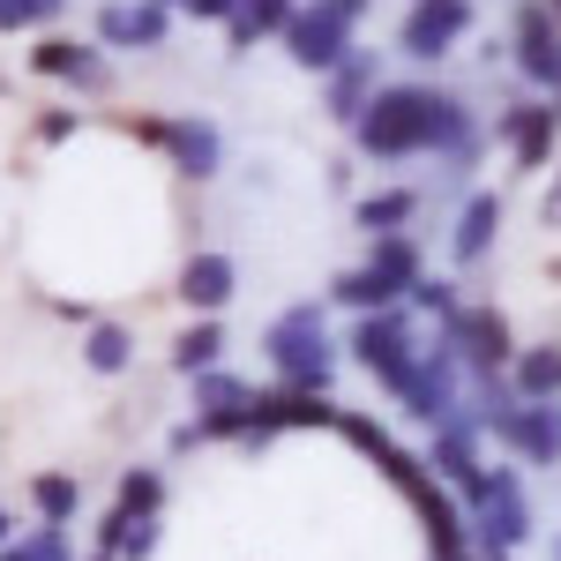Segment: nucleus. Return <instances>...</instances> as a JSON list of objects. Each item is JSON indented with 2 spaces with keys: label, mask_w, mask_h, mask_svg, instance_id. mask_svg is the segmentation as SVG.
Segmentation results:
<instances>
[{
  "label": "nucleus",
  "mask_w": 561,
  "mask_h": 561,
  "mask_svg": "<svg viewBox=\"0 0 561 561\" xmlns=\"http://www.w3.org/2000/svg\"><path fill=\"white\" fill-rule=\"evenodd\" d=\"M359 150L367 158H404V150H449L457 158V173H465V158H472V113H465V98H442V90H382L367 113H359Z\"/></svg>",
  "instance_id": "obj_1"
},
{
  "label": "nucleus",
  "mask_w": 561,
  "mask_h": 561,
  "mask_svg": "<svg viewBox=\"0 0 561 561\" xmlns=\"http://www.w3.org/2000/svg\"><path fill=\"white\" fill-rule=\"evenodd\" d=\"M270 367H277V382L300 389V397H330V375H337V352H330V330H322V307H285L277 322H270Z\"/></svg>",
  "instance_id": "obj_2"
},
{
  "label": "nucleus",
  "mask_w": 561,
  "mask_h": 561,
  "mask_svg": "<svg viewBox=\"0 0 561 561\" xmlns=\"http://www.w3.org/2000/svg\"><path fill=\"white\" fill-rule=\"evenodd\" d=\"M465 494H472V524H479V554L494 561H510L524 547V539H531V510H524V479L510 472V465H502V472H479L472 486H465Z\"/></svg>",
  "instance_id": "obj_3"
},
{
  "label": "nucleus",
  "mask_w": 561,
  "mask_h": 561,
  "mask_svg": "<svg viewBox=\"0 0 561 561\" xmlns=\"http://www.w3.org/2000/svg\"><path fill=\"white\" fill-rule=\"evenodd\" d=\"M457 352L434 345L427 359H412V375L397 382V404H404V420H420V427H449L457 420Z\"/></svg>",
  "instance_id": "obj_4"
},
{
  "label": "nucleus",
  "mask_w": 561,
  "mask_h": 561,
  "mask_svg": "<svg viewBox=\"0 0 561 561\" xmlns=\"http://www.w3.org/2000/svg\"><path fill=\"white\" fill-rule=\"evenodd\" d=\"M359 8H367V0H314L307 15H293V23H285L293 60H300V68H337V60H345L352 23H359Z\"/></svg>",
  "instance_id": "obj_5"
},
{
  "label": "nucleus",
  "mask_w": 561,
  "mask_h": 561,
  "mask_svg": "<svg viewBox=\"0 0 561 561\" xmlns=\"http://www.w3.org/2000/svg\"><path fill=\"white\" fill-rule=\"evenodd\" d=\"M352 359H359L375 382L397 389L404 375H412V359H420V352H412V322H404L397 307H382V314H359V330H352Z\"/></svg>",
  "instance_id": "obj_6"
},
{
  "label": "nucleus",
  "mask_w": 561,
  "mask_h": 561,
  "mask_svg": "<svg viewBox=\"0 0 561 561\" xmlns=\"http://www.w3.org/2000/svg\"><path fill=\"white\" fill-rule=\"evenodd\" d=\"M486 434L502 449H517L524 465H561V412L554 404H510V412L486 420Z\"/></svg>",
  "instance_id": "obj_7"
},
{
  "label": "nucleus",
  "mask_w": 561,
  "mask_h": 561,
  "mask_svg": "<svg viewBox=\"0 0 561 561\" xmlns=\"http://www.w3.org/2000/svg\"><path fill=\"white\" fill-rule=\"evenodd\" d=\"M442 345L457 359H472V375H502L510 367V322L494 307H457V322L442 330Z\"/></svg>",
  "instance_id": "obj_8"
},
{
  "label": "nucleus",
  "mask_w": 561,
  "mask_h": 561,
  "mask_svg": "<svg viewBox=\"0 0 561 561\" xmlns=\"http://www.w3.org/2000/svg\"><path fill=\"white\" fill-rule=\"evenodd\" d=\"M465 31H472V0H412V15H404V53H412V60H442Z\"/></svg>",
  "instance_id": "obj_9"
},
{
  "label": "nucleus",
  "mask_w": 561,
  "mask_h": 561,
  "mask_svg": "<svg viewBox=\"0 0 561 561\" xmlns=\"http://www.w3.org/2000/svg\"><path fill=\"white\" fill-rule=\"evenodd\" d=\"M517 68L531 83H561V23L547 8H524L517 15Z\"/></svg>",
  "instance_id": "obj_10"
},
{
  "label": "nucleus",
  "mask_w": 561,
  "mask_h": 561,
  "mask_svg": "<svg viewBox=\"0 0 561 561\" xmlns=\"http://www.w3.org/2000/svg\"><path fill=\"white\" fill-rule=\"evenodd\" d=\"M232 285H240L232 255H195L187 270H180V300H187V307H203V314H217V307L232 300Z\"/></svg>",
  "instance_id": "obj_11"
},
{
  "label": "nucleus",
  "mask_w": 561,
  "mask_h": 561,
  "mask_svg": "<svg viewBox=\"0 0 561 561\" xmlns=\"http://www.w3.org/2000/svg\"><path fill=\"white\" fill-rule=\"evenodd\" d=\"M510 397H517V404H554V397H561V352L554 345L517 352V367H510Z\"/></svg>",
  "instance_id": "obj_12"
},
{
  "label": "nucleus",
  "mask_w": 561,
  "mask_h": 561,
  "mask_svg": "<svg viewBox=\"0 0 561 561\" xmlns=\"http://www.w3.org/2000/svg\"><path fill=\"white\" fill-rule=\"evenodd\" d=\"M427 465L442 479H457V486H472L479 479V427H465V420H449V427H434V449Z\"/></svg>",
  "instance_id": "obj_13"
},
{
  "label": "nucleus",
  "mask_w": 561,
  "mask_h": 561,
  "mask_svg": "<svg viewBox=\"0 0 561 561\" xmlns=\"http://www.w3.org/2000/svg\"><path fill=\"white\" fill-rule=\"evenodd\" d=\"M98 38L105 45H135V53H150V45H165V8H105L98 15Z\"/></svg>",
  "instance_id": "obj_14"
},
{
  "label": "nucleus",
  "mask_w": 561,
  "mask_h": 561,
  "mask_svg": "<svg viewBox=\"0 0 561 561\" xmlns=\"http://www.w3.org/2000/svg\"><path fill=\"white\" fill-rule=\"evenodd\" d=\"M359 270H367V277H375V285H382L389 300H404V293H412V285H420V248H412V240H404V232H397V240H375V255L359 262Z\"/></svg>",
  "instance_id": "obj_15"
},
{
  "label": "nucleus",
  "mask_w": 561,
  "mask_h": 561,
  "mask_svg": "<svg viewBox=\"0 0 561 561\" xmlns=\"http://www.w3.org/2000/svg\"><path fill=\"white\" fill-rule=\"evenodd\" d=\"M494 232H502V195H472V203H465V217H457V240H449V255L472 270V262L494 248Z\"/></svg>",
  "instance_id": "obj_16"
},
{
  "label": "nucleus",
  "mask_w": 561,
  "mask_h": 561,
  "mask_svg": "<svg viewBox=\"0 0 561 561\" xmlns=\"http://www.w3.org/2000/svg\"><path fill=\"white\" fill-rule=\"evenodd\" d=\"M412 210H420V195H412V187H382V195H367V203H359V232H367V240H397Z\"/></svg>",
  "instance_id": "obj_17"
},
{
  "label": "nucleus",
  "mask_w": 561,
  "mask_h": 561,
  "mask_svg": "<svg viewBox=\"0 0 561 561\" xmlns=\"http://www.w3.org/2000/svg\"><path fill=\"white\" fill-rule=\"evenodd\" d=\"M367 90H375V60L367 53H345L337 60V83H330V113L337 121H359L367 113Z\"/></svg>",
  "instance_id": "obj_18"
},
{
  "label": "nucleus",
  "mask_w": 561,
  "mask_h": 561,
  "mask_svg": "<svg viewBox=\"0 0 561 561\" xmlns=\"http://www.w3.org/2000/svg\"><path fill=\"white\" fill-rule=\"evenodd\" d=\"M31 502H38V517L53 524V531H68L76 510H83V486H76L68 472H38V479H31Z\"/></svg>",
  "instance_id": "obj_19"
},
{
  "label": "nucleus",
  "mask_w": 561,
  "mask_h": 561,
  "mask_svg": "<svg viewBox=\"0 0 561 561\" xmlns=\"http://www.w3.org/2000/svg\"><path fill=\"white\" fill-rule=\"evenodd\" d=\"M293 23V0H232V53H248L262 31H285Z\"/></svg>",
  "instance_id": "obj_20"
},
{
  "label": "nucleus",
  "mask_w": 561,
  "mask_h": 561,
  "mask_svg": "<svg viewBox=\"0 0 561 561\" xmlns=\"http://www.w3.org/2000/svg\"><path fill=\"white\" fill-rule=\"evenodd\" d=\"M165 142L180 150V173H195V180H210V173H217V158H225V142H217L210 121H187V128H173Z\"/></svg>",
  "instance_id": "obj_21"
},
{
  "label": "nucleus",
  "mask_w": 561,
  "mask_h": 561,
  "mask_svg": "<svg viewBox=\"0 0 561 561\" xmlns=\"http://www.w3.org/2000/svg\"><path fill=\"white\" fill-rule=\"evenodd\" d=\"M217 352H225V330H217V322H195L173 345V367L180 375H217Z\"/></svg>",
  "instance_id": "obj_22"
},
{
  "label": "nucleus",
  "mask_w": 561,
  "mask_h": 561,
  "mask_svg": "<svg viewBox=\"0 0 561 561\" xmlns=\"http://www.w3.org/2000/svg\"><path fill=\"white\" fill-rule=\"evenodd\" d=\"M83 359L98 367V375H121V367L135 359V337L121 330V322H98V330H90V345H83Z\"/></svg>",
  "instance_id": "obj_23"
},
{
  "label": "nucleus",
  "mask_w": 561,
  "mask_h": 561,
  "mask_svg": "<svg viewBox=\"0 0 561 561\" xmlns=\"http://www.w3.org/2000/svg\"><path fill=\"white\" fill-rule=\"evenodd\" d=\"M38 68L45 76H76V83H105V60L83 53V45H38Z\"/></svg>",
  "instance_id": "obj_24"
},
{
  "label": "nucleus",
  "mask_w": 561,
  "mask_h": 561,
  "mask_svg": "<svg viewBox=\"0 0 561 561\" xmlns=\"http://www.w3.org/2000/svg\"><path fill=\"white\" fill-rule=\"evenodd\" d=\"M158 502H165V479L150 472V465H135L128 479H121V517H158Z\"/></svg>",
  "instance_id": "obj_25"
},
{
  "label": "nucleus",
  "mask_w": 561,
  "mask_h": 561,
  "mask_svg": "<svg viewBox=\"0 0 561 561\" xmlns=\"http://www.w3.org/2000/svg\"><path fill=\"white\" fill-rule=\"evenodd\" d=\"M255 389L232 382V375H195V404H203V420H225V412H240Z\"/></svg>",
  "instance_id": "obj_26"
},
{
  "label": "nucleus",
  "mask_w": 561,
  "mask_h": 561,
  "mask_svg": "<svg viewBox=\"0 0 561 561\" xmlns=\"http://www.w3.org/2000/svg\"><path fill=\"white\" fill-rule=\"evenodd\" d=\"M337 434H345L359 457H375V465H389V457H397V442H389L375 420H359V412H337Z\"/></svg>",
  "instance_id": "obj_27"
},
{
  "label": "nucleus",
  "mask_w": 561,
  "mask_h": 561,
  "mask_svg": "<svg viewBox=\"0 0 561 561\" xmlns=\"http://www.w3.org/2000/svg\"><path fill=\"white\" fill-rule=\"evenodd\" d=\"M0 554H8V561H76V554H68V531H53V524H38L31 539H8Z\"/></svg>",
  "instance_id": "obj_28"
},
{
  "label": "nucleus",
  "mask_w": 561,
  "mask_h": 561,
  "mask_svg": "<svg viewBox=\"0 0 561 561\" xmlns=\"http://www.w3.org/2000/svg\"><path fill=\"white\" fill-rule=\"evenodd\" d=\"M158 554V517H135L128 531H121V554L113 561H150Z\"/></svg>",
  "instance_id": "obj_29"
},
{
  "label": "nucleus",
  "mask_w": 561,
  "mask_h": 561,
  "mask_svg": "<svg viewBox=\"0 0 561 561\" xmlns=\"http://www.w3.org/2000/svg\"><path fill=\"white\" fill-rule=\"evenodd\" d=\"M412 300L427 307V314H442V330L457 322V293H449V285H427V277H420V285H412Z\"/></svg>",
  "instance_id": "obj_30"
},
{
  "label": "nucleus",
  "mask_w": 561,
  "mask_h": 561,
  "mask_svg": "<svg viewBox=\"0 0 561 561\" xmlns=\"http://www.w3.org/2000/svg\"><path fill=\"white\" fill-rule=\"evenodd\" d=\"M60 0H0V31H15V23H45Z\"/></svg>",
  "instance_id": "obj_31"
},
{
  "label": "nucleus",
  "mask_w": 561,
  "mask_h": 561,
  "mask_svg": "<svg viewBox=\"0 0 561 561\" xmlns=\"http://www.w3.org/2000/svg\"><path fill=\"white\" fill-rule=\"evenodd\" d=\"M195 15H217V23H232V0H187Z\"/></svg>",
  "instance_id": "obj_32"
},
{
  "label": "nucleus",
  "mask_w": 561,
  "mask_h": 561,
  "mask_svg": "<svg viewBox=\"0 0 561 561\" xmlns=\"http://www.w3.org/2000/svg\"><path fill=\"white\" fill-rule=\"evenodd\" d=\"M547 225H561V187H554V195H547Z\"/></svg>",
  "instance_id": "obj_33"
},
{
  "label": "nucleus",
  "mask_w": 561,
  "mask_h": 561,
  "mask_svg": "<svg viewBox=\"0 0 561 561\" xmlns=\"http://www.w3.org/2000/svg\"><path fill=\"white\" fill-rule=\"evenodd\" d=\"M8 539H15V524H8V510H0V547H8Z\"/></svg>",
  "instance_id": "obj_34"
},
{
  "label": "nucleus",
  "mask_w": 561,
  "mask_h": 561,
  "mask_svg": "<svg viewBox=\"0 0 561 561\" xmlns=\"http://www.w3.org/2000/svg\"><path fill=\"white\" fill-rule=\"evenodd\" d=\"M547 15H554V23H561V0H547Z\"/></svg>",
  "instance_id": "obj_35"
},
{
  "label": "nucleus",
  "mask_w": 561,
  "mask_h": 561,
  "mask_svg": "<svg viewBox=\"0 0 561 561\" xmlns=\"http://www.w3.org/2000/svg\"><path fill=\"white\" fill-rule=\"evenodd\" d=\"M554 561H561V531H554Z\"/></svg>",
  "instance_id": "obj_36"
},
{
  "label": "nucleus",
  "mask_w": 561,
  "mask_h": 561,
  "mask_svg": "<svg viewBox=\"0 0 561 561\" xmlns=\"http://www.w3.org/2000/svg\"><path fill=\"white\" fill-rule=\"evenodd\" d=\"M98 561H113V554H98Z\"/></svg>",
  "instance_id": "obj_37"
},
{
  "label": "nucleus",
  "mask_w": 561,
  "mask_h": 561,
  "mask_svg": "<svg viewBox=\"0 0 561 561\" xmlns=\"http://www.w3.org/2000/svg\"><path fill=\"white\" fill-rule=\"evenodd\" d=\"M0 561H8V554H0Z\"/></svg>",
  "instance_id": "obj_38"
},
{
  "label": "nucleus",
  "mask_w": 561,
  "mask_h": 561,
  "mask_svg": "<svg viewBox=\"0 0 561 561\" xmlns=\"http://www.w3.org/2000/svg\"><path fill=\"white\" fill-rule=\"evenodd\" d=\"M494 561H502V554H494Z\"/></svg>",
  "instance_id": "obj_39"
}]
</instances>
